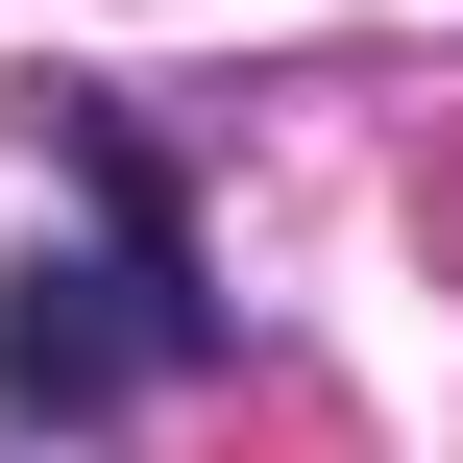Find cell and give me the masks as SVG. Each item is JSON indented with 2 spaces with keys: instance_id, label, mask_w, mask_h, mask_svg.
<instances>
[{
  "instance_id": "6da1fadb",
  "label": "cell",
  "mask_w": 463,
  "mask_h": 463,
  "mask_svg": "<svg viewBox=\"0 0 463 463\" xmlns=\"http://www.w3.org/2000/svg\"><path fill=\"white\" fill-rule=\"evenodd\" d=\"M122 366H195V293H171V244H49V269L0 293V391H24V415H98Z\"/></svg>"
}]
</instances>
